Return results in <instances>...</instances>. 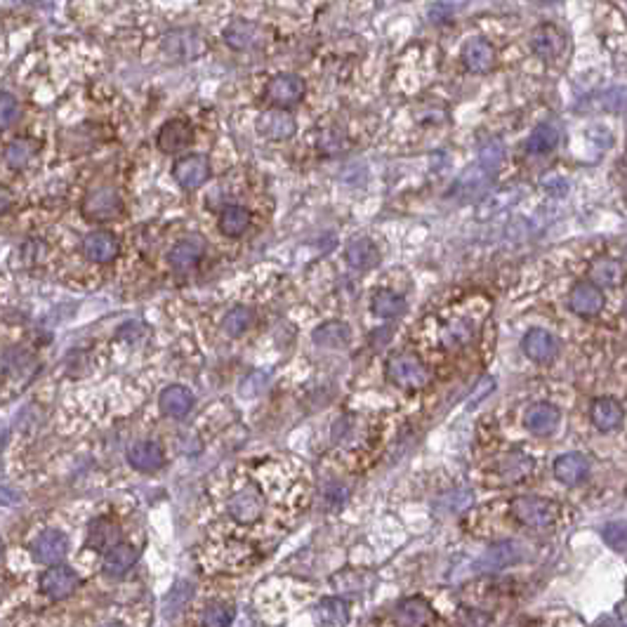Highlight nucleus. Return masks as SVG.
<instances>
[{"label": "nucleus", "mask_w": 627, "mask_h": 627, "mask_svg": "<svg viewBox=\"0 0 627 627\" xmlns=\"http://www.w3.org/2000/svg\"><path fill=\"white\" fill-rule=\"evenodd\" d=\"M80 250L86 255V260L94 262V265H111L120 253V240L107 229H100V232L86 234Z\"/></svg>", "instance_id": "nucleus-12"}, {"label": "nucleus", "mask_w": 627, "mask_h": 627, "mask_svg": "<svg viewBox=\"0 0 627 627\" xmlns=\"http://www.w3.org/2000/svg\"><path fill=\"white\" fill-rule=\"evenodd\" d=\"M394 621L399 623V625L418 627L434 625L439 618H436V611H434V607L425 597H406V599H401L399 604H396Z\"/></svg>", "instance_id": "nucleus-15"}, {"label": "nucleus", "mask_w": 627, "mask_h": 627, "mask_svg": "<svg viewBox=\"0 0 627 627\" xmlns=\"http://www.w3.org/2000/svg\"><path fill=\"white\" fill-rule=\"evenodd\" d=\"M509 512L521 526L526 528H535V531H542V528H550L559 517V508L557 502L548 501V498H541V495H519L509 502Z\"/></svg>", "instance_id": "nucleus-2"}, {"label": "nucleus", "mask_w": 627, "mask_h": 627, "mask_svg": "<svg viewBox=\"0 0 627 627\" xmlns=\"http://www.w3.org/2000/svg\"><path fill=\"white\" fill-rule=\"evenodd\" d=\"M127 462L130 468H134L137 472L154 474L159 469H163L166 465V451L160 448V444L156 441H134L133 446L127 448Z\"/></svg>", "instance_id": "nucleus-17"}, {"label": "nucleus", "mask_w": 627, "mask_h": 627, "mask_svg": "<svg viewBox=\"0 0 627 627\" xmlns=\"http://www.w3.org/2000/svg\"><path fill=\"white\" fill-rule=\"evenodd\" d=\"M462 61L472 74H486L495 64L493 45L484 38H472L462 47Z\"/></svg>", "instance_id": "nucleus-27"}, {"label": "nucleus", "mask_w": 627, "mask_h": 627, "mask_svg": "<svg viewBox=\"0 0 627 627\" xmlns=\"http://www.w3.org/2000/svg\"><path fill=\"white\" fill-rule=\"evenodd\" d=\"M345 498H347V488L345 486H338V484H333V486L328 488L326 501H330L333 505H342V502H345Z\"/></svg>", "instance_id": "nucleus-46"}, {"label": "nucleus", "mask_w": 627, "mask_h": 627, "mask_svg": "<svg viewBox=\"0 0 627 627\" xmlns=\"http://www.w3.org/2000/svg\"><path fill=\"white\" fill-rule=\"evenodd\" d=\"M330 585L340 594H363L373 585V578L368 575V571L345 568V571H340V574L330 578Z\"/></svg>", "instance_id": "nucleus-35"}, {"label": "nucleus", "mask_w": 627, "mask_h": 627, "mask_svg": "<svg viewBox=\"0 0 627 627\" xmlns=\"http://www.w3.org/2000/svg\"><path fill=\"white\" fill-rule=\"evenodd\" d=\"M604 305H607L604 290H601V286H597L592 279L578 281V283L571 288V293H568V307H571L574 314L582 316V319L599 316Z\"/></svg>", "instance_id": "nucleus-8"}, {"label": "nucleus", "mask_w": 627, "mask_h": 627, "mask_svg": "<svg viewBox=\"0 0 627 627\" xmlns=\"http://www.w3.org/2000/svg\"><path fill=\"white\" fill-rule=\"evenodd\" d=\"M345 260L356 272H368V269L380 265V250H378L373 240L361 236V239L349 240L347 248H345Z\"/></svg>", "instance_id": "nucleus-25"}, {"label": "nucleus", "mask_w": 627, "mask_h": 627, "mask_svg": "<svg viewBox=\"0 0 627 627\" xmlns=\"http://www.w3.org/2000/svg\"><path fill=\"white\" fill-rule=\"evenodd\" d=\"M590 279L601 288H618L625 281V267H623V262L601 255L590 267Z\"/></svg>", "instance_id": "nucleus-29"}, {"label": "nucleus", "mask_w": 627, "mask_h": 627, "mask_svg": "<svg viewBox=\"0 0 627 627\" xmlns=\"http://www.w3.org/2000/svg\"><path fill=\"white\" fill-rule=\"evenodd\" d=\"M38 154V142L31 137H17L5 147V163L12 170H24Z\"/></svg>", "instance_id": "nucleus-34"}, {"label": "nucleus", "mask_w": 627, "mask_h": 627, "mask_svg": "<svg viewBox=\"0 0 627 627\" xmlns=\"http://www.w3.org/2000/svg\"><path fill=\"white\" fill-rule=\"evenodd\" d=\"M590 420L599 432H615L625 422V408L614 396H599L590 406Z\"/></svg>", "instance_id": "nucleus-18"}, {"label": "nucleus", "mask_w": 627, "mask_h": 627, "mask_svg": "<svg viewBox=\"0 0 627 627\" xmlns=\"http://www.w3.org/2000/svg\"><path fill=\"white\" fill-rule=\"evenodd\" d=\"M521 352L526 354L531 361H535V363H550L559 354V342L545 328H531L521 338Z\"/></svg>", "instance_id": "nucleus-14"}, {"label": "nucleus", "mask_w": 627, "mask_h": 627, "mask_svg": "<svg viewBox=\"0 0 627 627\" xmlns=\"http://www.w3.org/2000/svg\"><path fill=\"white\" fill-rule=\"evenodd\" d=\"M224 43L232 50H239V53L257 50L265 43V28L257 21L232 20L224 28Z\"/></svg>", "instance_id": "nucleus-13"}, {"label": "nucleus", "mask_w": 627, "mask_h": 627, "mask_svg": "<svg viewBox=\"0 0 627 627\" xmlns=\"http://www.w3.org/2000/svg\"><path fill=\"white\" fill-rule=\"evenodd\" d=\"M80 213L90 222H111L123 213V199L116 189H93L80 203Z\"/></svg>", "instance_id": "nucleus-4"}, {"label": "nucleus", "mask_w": 627, "mask_h": 627, "mask_svg": "<svg viewBox=\"0 0 627 627\" xmlns=\"http://www.w3.org/2000/svg\"><path fill=\"white\" fill-rule=\"evenodd\" d=\"M80 588V578L76 574L74 568L61 566V564H54L47 571H43L38 578V590L45 594L47 599L53 601H61L69 599L76 590Z\"/></svg>", "instance_id": "nucleus-5"}, {"label": "nucleus", "mask_w": 627, "mask_h": 627, "mask_svg": "<svg viewBox=\"0 0 627 627\" xmlns=\"http://www.w3.org/2000/svg\"><path fill=\"white\" fill-rule=\"evenodd\" d=\"M253 323H255L253 309L239 305V307L229 309V312L224 314V319H222V330H224L229 338H240V335L248 333V330L253 328Z\"/></svg>", "instance_id": "nucleus-38"}, {"label": "nucleus", "mask_w": 627, "mask_h": 627, "mask_svg": "<svg viewBox=\"0 0 627 627\" xmlns=\"http://www.w3.org/2000/svg\"><path fill=\"white\" fill-rule=\"evenodd\" d=\"M521 559V550L517 542H495L493 548H488L481 554V559L476 561V568L484 574H495L502 568L512 566Z\"/></svg>", "instance_id": "nucleus-23"}, {"label": "nucleus", "mask_w": 627, "mask_h": 627, "mask_svg": "<svg viewBox=\"0 0 627 627\" xmlns=\"http://www.w3.org/2000/svg\"><path fill=\"white\" fill-rule=\"evenodd\" d=\"M0 118H3V127H10L20 118V102L10 93H3L0 97Z\"/></svg>", "instance_id": "nucleus-45"}, {"label": "nucleus", "mask_w": 627, "mask_h": 627, "mask_svg": "<svg viewBox=\"0 0 627 627\" xmlns=\"http://www.w3.org/2000/svg\"><path fill=\"white\" fill-rule=\"evenodd\" d=\"M601 541L614 552H627V521H608L601 528Z\"/></svg>", "instance_id": "nucleus-43"}, {"label": "nucleus", "mask_w": 627, "mask_h": 627, "mask_svg": "<svg viewBox=\"0 0 627 627\" xmlns=\"http://www.w3.org/2000/svg\"><path fill=\"white\" fill-rule=\"evenodd\" d=\"M297 130V123L286 109H269L257 118V133L269 142H286L290 140Z\"/></svg>", "instance_id": "nucleus-16"}, {"label": "nucleus", "mask_w": 627, "mask_h": 627, "mask_svg": "<svg viewBox=\"0 0 627 627\" xmlns=\"http://www.w3.org/2000/svg\"><path fill=\"white\" fill-rule=\"evenodd\" d=\"M385 378L389 385L406 392H415L428 385V366L425 361L413 352H399L389 356L387 366H385Z\"/></svg>", "instance_id": "nucleus-1"}, {"label": "nucleus", "mask_w": 627, "mask_h": 627, "mask_svg": "<svg viewBox=\"0 0 627 627\" xmlns=\"http://www.w3.org/2000/svg\"><path fill=\"white\" fill-rule=\"evenodd\" d=\"M250 220H253V215H250V210H248V208L227 206L220 213L217 227H220L222 234L229 236V239H239V236H243L248 232V227H250Z\"/></svg>", "instance_id": "nucleus-31"}, {"label": "nucleus", "mask_w": 627, "mask_h": 627, "mask_svg": "<svg viewBox=\"0 0 627 627\" xmlns=\"http://www.w3.org/2000/svg\"><path fill=\"white\" fill-rule=\"evenodd\" d=\"M588 109L608 111V114H627V87H608L592 94L588 100Z\"/></svg>", "instance_id": "nucleus-37"}, {"label": "nucleus", "mask_w": 627, "mask_h": 627, "mask_svg": "<svg viewBox=\"0 0 627 627\" xmlns=\"http://www.w3.org/2000/svg\"><path fill=\"white\" fill-rule=\"evenodd\" d=\"M160 47H163V53H166L170 60L191 61L199 60L200 54H206L208 40L206 36L200 34L199 28L182 27L167 31V34L160 38Z\"/></svg>", "instance_id": "nucleus-3"}, {"label": "nucleus", "mask_w": 627, "mask_h": 627, "mask_svg": "<svg viewBox=\"0 0 627 627\" xmlns=\"http://www.w3.org/2000/svg\"><path fill=\"white\" fill-rule=\"evenodd\" d=\"M120 535H123V531H120V526L111 517H97V519L90 521V526H87L86 545L90 550H94V552L107 554L109 550L118 545Z\"/></svg>", "instance_id": "nucleus-21"}, {"label": "nucleus", "mask_w": 627, "mask_h": 627, "mask_svg": "<svg viewBox=\"0 0 627 627\" xmlns=\"http://www.w3.org/2000/svg\"><path fill=\"white\" fill-rule=\"evenodd\" d=\"M533 468H535V462L531 455L514 453V455H508V458L502 460L501 474L508 481H521L526 474L533 472Z\"/></svg>", "instance_id": "nucleus-39"}, {"label": "nucleus", "mask_w": 627, "mask_h": 627, "mask_svg": "<svg viewBox=\"0 0 627 627\" xmlns=\"http://www.w3.org/2000/svg\"><path fill=\"white\" fill-rule=\"evenodd\" d=\"M531 50L542 60H554L564 53V34L554 27L535 28L531 36Z\"/></svg>", "instance_id": "nucleus-30"}, {"label": "nucleus", "mask_w": 627, "mask_h": 627, "mask_svg": "<svg viewBox=\"0 0 627 627\" xmlns=\"http://www.w3.org/2000/svg\"><path fill=\"white\" fill-rule=\"evenodd\" d=\"M590 458L582 453H564L554 460V479L564 486H578L590 476Z\"/></svg>", "instance_id": "nucleus-20"}, {"label": "nucleus", "mask_w": 627, "mask_h": 627, "mask_svg": "<svg viewBox=\"0 0 627 627\" xmlns=\"http://www.w3.org/2000/svg\"><path fill=\"white\" fill-rule=\"evenodd\" d=\"M307 93V86L300 76L295 74H276L274 78H269L267 87H265V100L274 107L288 109L300 104L302 97Z\"/></svg>", "instance_id": "nucleus-7"}, {"label": "nucleus", "mask_w": 627, "mask_h": 627, "mask_svg": "<svg viewBox=\"0 0 627 627\" xmlns=\"http://www.w3.org/2000/svg\"><path fill=\"white\" fill-rule=\"evenodd\" d=\"M316 621L321 625H347L349 604L340 597H323L316 604Z\"/></svg>", "instance_id": "nucleus-36"}, {"label": "nucleus", "mask_w": 627, "mask_h": 627, "mask_svg": "<svg viewBox=\"0 0 627 627\" xmlns=\"http://www.w3.org/2000/svg\"><path fill=\"white\" fill-rule=\"evenodd\" d=\"M561 422V411L550 401H541V403H533L528 408L526 415H524V428L533 436H550V434L557 432Z\"/></svg>", "instance_id": "nucleus-19"}, {"label": "nucleus", "mask_w": 627, "mask_h": 627, "mask_svg": "<svg viewBox=\"0 0 627 627\" xmlns=\"http://www.w3.org/2000/svg\"><path fill=\"white\" fill-rule=\"evenodd\" d=\"M234 623V611L227 604H213V607L206 608L203 614V625L210 627H224Z\"/></svg>", "instance_id": "nucleus-44"}, {"label": "nucleus", "mask_w": 627, "mask_h": 627, "mask_svg": "<svg viewBox=\"0 0 627 627\" xmlns=\"http://www.w3.org/2000/svg\"><path fill=\"white\" fill-rule=\"evenodd\" d=\"M406 297L394 293V290H378L370 300V312L378 319H399L401 314L406 312Z\"/></svg>", "instance_id": "nucleus-32"}, {"label": "nucleus", "mask_w": 627, "mask_h": 627, "mask_svg": "<svg viewBox=\"0 0 627 627\" xmlns=\"http://www.w3.org/2000/svg\"><path fill=\"white\" fill-rule=\"evenodd\" d=\"M472 335H474L472 321H453V323H448V326L444 328L441 342H444L448 349L462 347V345H468V342L472 340Z\"/></svg>", "instance_id": "nucleus-41"}, {"label": "nucleus", "mask_w": 627, "mask_h": 627, "mask_svg": "<svg viewBox=\"0 0 627 627\" xmlns=\"http://www.w3.org/2000/svg\"><path fill=\"white\" fill-rule=\"evenodd\" d=\"M349 326L345 321H326L319 328H314L312 340L316 347L323 349H342L349 345Z\"/></svg>", "instance_id": "nucleus-28"}, {"label": "nucleus", "mask_w": 627, "mask_h": 627, "mask_svg": "<svg viewBox=\"0 0 627 627\" xmlns=\"http://www.w3.org/2000/svg\"><path fill=\"white\" fill-rule=\"evenodd\" d=\"M469 505H472V493L469 491H453V493H444L436 498L434 512L441 514V517H448V514L462 512Z\"/></svg>", "instance_id": "nucleus-40"}, {"label": "nucleus", "mask_w": 627, "mask_h": 627, "mask_svg": "<svg viewBox=\"0 0 627 627\" xmlns=\"http://www.w3.org/2000/svg\"><path fill=\"white\" fill-rule=\"evenodd\" d=\"M156 144L163 154H180L194 144V126L184 118H173L163 123L156 137Z\"/></svg>", "instance_id": "nucleus-11"}, {"label": "nucleus", "mask_w": 627, "mask_h": 627, "mask_svg": "<svg viewBox=\"0 0 627 627\" xmlns=\"http://www.w3.org/2000/svg\"><path fill=\"white\" fill-rule=\"evenodd\" d=\"M203 253H206V246L199 239H184L180 243H175L173 250L167 253V265L175 272L184 274V272H191L194 267H199Z\"/></svg>", "instance_id": "nucleus-24"}, {"label": "nucleus", "mask_w": 627, "mask_h": 627, "mask_svg": "<svg viewBox=\"0 0 627 627\" xmlns=\"http://www.w3.org/2000/svg\"><path fill=\"white\" fill-rule=\"evenodd\" d=\"M173 177L184 191H194L210 180V160L203 154H189L175 160Z\"/></svg>", "instance_id": "nucleus-9"}, {"label": "nucleus", "mask_w": 627, "mask_h": 627, "mask_svg": "<svg viewBox=\"0 0 627 627\" xmlns=\"http://www.w3.org/2000/svg\"><path fill=\"white\" fill-rule=\"evenodd\" d=\"M229 517L239 524H255L260 519L262 512H265V495H262V488L257 484H246V486L236 491L232 498H229Z\"/></svg>", "instance_id": "nucleus-6"}, {"label": "nucleus", "mask_w": 627, "mask_h": 627, "mask_svg": "<svg viewBox=\"0 0 627 627\" xmlns=\"http://www.w3.org/2000/svg\"><path fill=\"white\" fill-rule=\"evenodd\" d=\"M502 159H505V147H502L501 140H491L486 142L479 151V167L484 173H495L498 167L502 166Z\"/></svg>", "instance_id": "nucleus-42"}, {"label": "nucleus", "mask_w": 627, "mask_h": 627, "mask_svg": "<svg viewBox=\"0 0 627 627\" xmlns=\"http://www.w3.org/2000/svg\"><path fill=\"white\" fill-rule=\"evenodd\" d=\"M559 144V127L552 123H541L533 133L528 134L526 140V154L531 156H545L554 151Z\"/></svg>", "instance_id": "nucleus-33"}, {"label": "nucleus", "mask_w": 627, "mask_h": 627, "mask_svg": "<svg viewBox=\"0 0 627 627\" xmlns=\"http://www.w3.org/2000/svg\"><path fill=\"white\" fill-rule=\"evenodd\" d=\"M140 554L133 545H126V542H118L116 548L109 550L104 554V561H102V574L107 578H123L126 574H130V568L137 564Z\"/></svg>", "instance_id": "nucleus-26"}, {"label": "nucleus", "mask_w": 627, "mask_h": 627, "mask_svg": "<svg viewBox=\"0 0 627 627\" xmlns=\"http://www.w3.org/2000/svg\"><path fill=\"white\" fill-rule=\"evenodd\" d=\"M28 552L38 564L54 566V564H61V559L69 554V538L57 528H47L36 535V541L28 545Z\"/></svg>", "instance_id": "nucleus-10"}, {"label": "nucleus", "mask_w": 627, "mask_h": 627, "mask_svg": "<svg viewBox=\"0 0 627 627\" xmlns=\"http://www.w3.org/2000/svg\"><path fill=\"white\" fill-rule=\"evenodd\" d=\"M194 403V394L189 392L187 387H182V385H170V387L163 389L159 396L160 413L166 415V418H175V420L187 418V415L191 413Z\"/></svg>", "instance_id": "nucleus-22"}]
</instances>
